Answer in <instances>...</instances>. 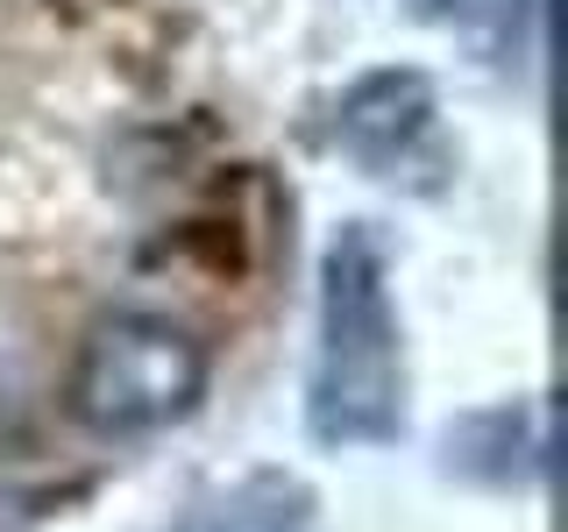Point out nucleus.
<instances>
[{"label":"nucleus","mask_w":568,"mask_h":532,"mask_svg":"<svg viewBox=\"0 0 568 532\" xmlns=\"http://www.w3.org/2000/svg\"><path fill=\"white\" fill-rule=\"evenodd\" d=\"M405 412V355L390 313L384 248L363 221H348L320 263V341L306 377V426L327 448L390 440Z\"/></svg>","instance_id":"1"},{"label":"nucleus","mask_w":568,"mask_h":532,"mask_svg":"<svg viewBox=\"0 0 568 532\" xmlns=\"http://www.w3.org/2000/svg\"><path fill=\"white\" fill-rule=\"evenodd\" d=\"M206 377H213V355L185 319L106 313L85 327L79 355H71L64 405L85 433L135 440V433H164V426L200 412Z\"/></svg>","instance_id":"2"},{"label":"nucleus","mask_w":568,"mask_h":532,"mask_svg":"<svg viewBox=\"0 0 568 532\" xmlns=\"http://www.w3.org/2000/svg\"><path fill=\"white\" fill-rule=\"evenodd\" d=\"M426 121H434V85L419 71H369L342 100V142L363 164H390L398 150H413Z\"/></svg>","instance_id":"3"}]
</instances>
